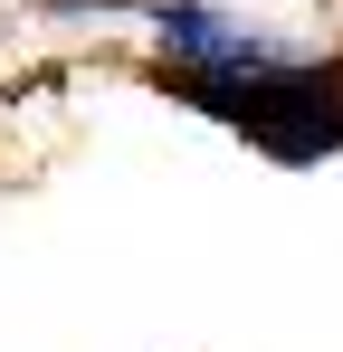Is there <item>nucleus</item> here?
I'll return each instance as SVG.
<instances>
[{
    "label": "nucleus",
    "mask_w": 343,
    "mask_h": 352,
    "mask_svg": "<svg viewBox=\"0 0 343 352\" xmlns=\"http://www.w3.org/2000/svg\"><path fill=\"white\" fill-rule=\"evenodd\" d=\"M172 105L229 124L248 153L305 172V162L343 153V48H305V58L267 67V76H229V86H181Z\"/></svg>",
    "instance_id": "1"
},
{
    "label": "nucleus",
    "mask_w": 343,
    "mask_h": 352,
    "mask_svg": "<svg viewBox=\"0 0 343 352\" xmlns=\"http://www.w3.org/2000/svg\"><path fill=\"white\" fill-rule=\"evenodd\" d=\"M143 48H153V86H229V76H267V67L305 58L315 38H295L286 19L248 10V0H143Z\"/></svg>",
    "instance_id": "2"
},
{
    "label": "nucleus",
    "mask_w": 343,
    "mask_h": 352,
    "mask_svg": "<svg viewBox=\"0 0 343 352\" xmlns=\"http://www.w3.org/2000/svg\"><path fill=\"white\" fill-rule=\"evenodd\" d=\"M48 19H143V0H39Z\"/></svg>",
    "instance_id": "3"
}]
</instances>
